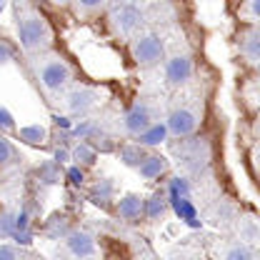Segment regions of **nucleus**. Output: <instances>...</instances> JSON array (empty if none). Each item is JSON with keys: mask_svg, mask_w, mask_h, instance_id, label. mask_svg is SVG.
Here are the masks:
<instances>
[{"mask_svg": "<svg viewBox=\"0 0 260 260\" xmlns=\"http://www.w3.org/2000/svg\"><path fill=\"white\" fill-rule=\"evenodd\" d=\"M143 158H145V148H140V145H125V148H120V160H123V165H128V168L138 170V165L143 162Z\"/></svg>", "mask_w": 260, "mask_h": 260, "instance_id": "nucleus-18", "label": "nucleus"}, {"mask_svg": "<svg viewBox=\"0 0 260 260\" xmlns=\"http://www.w3.org/2000/svg\"><path fill=\"white\" fill-rule=\"evenodd\" d=\"M32 70H35L38 83L48 93H60L65 85L70 83V78H73L70 63L65 60L63 55H58V53H40L32 60Z\"/></svg>", "mask_w": 260, "mask_h": 260, "instance_id": "nucleus-2", "label": "nucleus"}, {"mask_svg": "<svg viewBox=\"0 0 260 260\" xmlns=\"http://www.w3.org/2000/svg\"><path fill=\"white\" fill-rule=\"evenodd\" d=\"M15 158V150H13V145L0 135V165H8V162Z\"/></svg>", "mask_w": 260, "mask_h": 260, "instance_id": "nucleus-23", "label": "nucleus"}, {"mask_svg": "<svg viewBox=\"0 0 260 260\" xmlns=\"http://www.w3.org/2000/svg\"><path fill=\"white\" fill-rule=\"evenodd\" d=\"M70 158L75 162H80V165H93L98 155H95V148H90L88 143H78V145L73 148Z\"/></svg>", "mask_w": 260, "mask_h": 260, "instance_id": "nucleus-19", "label": "nucleus"}, {"mask_svg": "<svg viewBox=\"0 0 260 260\" xmlns=\"http://www.w3.org/2000/svg\"><path fill=\"white\" fill-rule=\"evenodd\" d=\"M165 140H168L165 123H153L145 133L138 135V143H135V145H140V148H155V145H160V143H165Z\"/></svg>", "mask_w": 260, "mask_h": 260, "instance_id": "nucleus-14", "label": "nucleus"}, {"mask_svg": "<svg viewBox=\"0 0 260 260\" xmlns=\"http://www.w3.org/2000/svg\"><path fill=\"white\" fill-rule=\"evenodd\" d=\"M103 8H105L103 0H80V3H75L78 13H95V10H103Z\"/></svg>", "mask_w": 260, "mask_h": 260, "instance_id": "nucleus-21", "label": "nucleus"}, {"mask_svg": "<svg viewBox=\"0 0 260 260\" xmlns=\"http://www.w3.org/2000/svg\"><path fill=\"white\" fill-rule=\"evenodd\" d=\"M238 238H240L238 243H243V245L255 250V245L260 240V225H258V218L253 213H248V215H243L238 220Z\"/></svg>", "mask_w": 260, "mask_h": 260, "instance_id": "nucleus-11", "label": "nucleus"}, {"mask_svg": "<svg viewBox=\"0 0 260 260\" xmlns=\"http://www.w3.org/2000/svg\"><path fill=\"white\" fill-rule=\"evenodd\" d=\"M0 260H25L20 255V250L10 248V245H0Z\"/></svg>", "mask_w": 260, "mask_h": 260, "instance_id": "nucleus-25", "label": "nucleus"}, {"mask_svg": "<svg viewBox=\"0 0 260 260\" xmlns=\"http://www.w3.org/2000/svg\"><path fill=\"white\" fill-rule=\"evenodd\" d=\"M165 210H168V200H165L162 193L150 195V198L145 200V205H143V215H145L148 220H160L162 215H165Z\"/></svg>", "mask_w": 260, "mask_h": 260, "instance_id": "nucleus-15", "label": "nucleus"}, {"mask_svg": "<svg viewBox=\"0 0 260 260\" xmlns=\"http://www.w3.org/2000/svg\"><path fill=\"white\" fill-rule=\"evenodd\" d=\"M143 23H145V15H143V10L138 5H133V3H115V5H110V25H113V30L118 35L130 38V35H135L140 30Z\"/></svg>", "mask_w": 260, "mask_h": 260, "instance_id": "nucleus-4", "label": "nucleus"}, {"mask_svg": "<svg viewBox=\"0 0 260 260\" xmlns=\"http://www.w3.org/2000/svg\"><path fill=\"white\" fill-rule=\"evenodd\" d=\"M162 53H165V43L158 32H140L130 43V55L140 68H150V65L160 63Z\"/></svg>", "mask_w": 260, "mask_h": 260, "instance_id": "nucleus-3", "label": "nucleus"}, {"mask_svg": "<svg viewBox=\"0 0 260 260\" xmlns=\"http://www.w3.org/2000/svg\"><path fill=\"white\" fill-rule=\"evenodd\" d=\"M150 125H153V110H150V105L145 100L133 103L128 110H125V115H123V130L128 135L138 138L140 133H145Z\"/></svg>", "mask_w": 260, "mask_h": 260, "instance_id": "nucleus-6", "label": "nucleus"}, {"mask_svg": "<svg viewBox=\"0 0 260 260\" xmlns=\"http://www.w3.org/2000/svg\"><path fill=\"white\" fill-rule=\"evenodd\" d=\"M15 30L18 40L25 53H45L53 45V30L43 13H38L30 5H18L15 15Z\"/></svg>", "mask_w": 260, "mask_h": 260, "instance_id": "nucleus-1", "label": "nucleus"}, {"mask_svg": "<svg viewBox=\"0 0 260 260\" xmlns=\"http://www.w3.org/2000/svg\"><path fill=\"white\" fill-rule=\"evenodd\" d=\"M5 8H8V3H5V0H0V13H3Z\"/></svg>", "mask_w": 260, "mask_h": 260, "instance_id": "nucleus-32", "label": "nucleus"}, {"mask_svg": "<svg viewBox=\"0 0 260 260\" xmlns=\"http://www.w3.org/2000/svg\"><path fill=\"white\" fill-rule=\"evenodd\" d=\"M18 135H20V140H25L30 145H45L48 143V130L43 125H25V128L18 130Z\"/></svg>", "mask_w": 260, "mask_h": 260, "instance_id": "nucleus-17", "label": "nucleus"}, {"mask_svg": "<svg viewBox=\"0 0 260 260\" xmlns=\"http://www.w3.org/2000/svg\"><path fill=\"white\" fill-rule=\"evenodd\" d=\"M198 125H200V115L193 108H175V110H170V115L165 120V130L173 138H188L198 130Z\"/></svg>", "mask_w": 260, "mask_h": 260, "instance_id": "nucleus-5", "label": "nucleus"}, {"mask_svg": "<svg viewBox=\"0 0 260 260\" xmlns=\"http://www.w3.org/2000/svg\"><path fill=\"white\" fill-rule=\"evenodd\" d=\"M143 205H145V200L140 198V195H123L120 200H118V205H115V210H118V215L123 218V220H138L140 215H143Z\"/></svg>", "mask_w": 260, "mask_h": 260, "instance_id": "nucleus-13", "label": "nucleus"}, {"mask_svg": "<svg viewBox=\"0 0 260 260\" xmlns=\"http://www.w3.org/2000/svg\"><path fill=\"white\" fill-rule=\"evenodd\" d=\"M238 48H240L243 58H245L250 65L258 63V58H260V30L255 28V25H250L245 32H240V38H238Z\"/></svg>", "mask_w": 260, "mask_h": 260, "instance_id": "nucleus-10", "label": "nucleus"}, {"mask_svg": "<svg viewBox=\"0 0 260 260\" xmlns=\"http://www.w3.org/2000/svg\"><path fill=\"white\" fill-rule=\"evenodd\" d=\"M190 78H193V58H190V55L178 53V55H173V58L165 63V83H168L170 88H180V85H185Z\"/></svg>", "mask_w": 260, "mask_h": 260, "instance_id": "nucleus-8", "label": "nucleus"}, {"mask_svg": "<svg viewBox=\"0 0 260 260\" xmlns=\"http://www.w3.org/2000/svg\"><path fill=\"white\" fill-rule=\"evenodd\" d=\"M173 208H175V213L180 218H185L188 223H195V210L188 198H173Z\"/></svg>", "mask_w": 260, "mask_h": 260, "instance_id": "nucleus-20", "label": "nucleus"}, {"mask_svg": "<svg viewBox=\"0 0 260 260\" xmlns=\"http://www.w3.org/2000/svg\"><path fill=\"white\" fill-rule=\"evenodd\" d=\"M53 120H55L58 125H63V128H68V125H70V123H68V118H60V115H55Z\"/></svg>", "mask_w": 260, "mask_h": 260, "instance_id": "nucleus-30", "label": "nucleus"}, {"mask_svg": "<svg viewBox=\"0 0 260 260\" xmlns=\"http://www.w3.org/2000/svg\"><path fill=\"white\" fill-rule=\"evenodd\" d=\"M68 160H70V153L63 150V148H58V150H55V162L60 165V162H68Z\"/></svg>", "mask_w": 260, "mask_h": 260, "instance_id": "nucleus-29", "label": "nucleus"}, {"mask_svg": "<svg viewBox=\"0 0 260 260\" xmlns=\"http://www.w3.org/2000/svg\"><path fill=\"white\" fill-rule=\"evenodd\" d=\"M10 60H13V50H10V45L0 43V65L10 63Z\"/></svg>", "mask_w": 260, "mask_h": 260, "instance_id": "nucleus-26", "label": "nucleus"}, {"mask_svg": "<svg viewBox=\"0 0 260 260\" xmlns=\"http://www.w3.org/2000/svg\"><path fill=\"white\" fill-rule=\"evenodd\" d=\"M135 260H160V258H155L153 253H143V255H138Z\"/></svg>", "mask_w": 260, "mask_h": 260, "instance_id": "nucleus-31", "label": "nucleus"}, {"mask_svg": "<svg viewBox=\"0 0 260 260\" xmlns=\"http://www.w3.org/2000/svg\"><path fill=\"white\" fill-rule=\"evenodd\" d=\"M95 100H98V93L95 90H90V88H75V90H70L68 98H65L68 110H70V113H75V115L88 113V110L95 105Z\"/></svg>", "mask_w": 260, "mask_h": 260, "instance_id": "nucleus-9", "label": "nucleus"}, {"mask_svg": "<svg viewBox=\"0 0 260 260\" xmlns=\"http://www.w3.org/2000/svg\"><path fill=\"white\" fill-rule=\"evenodd\" d=\"M240 13H245L248 15V20L250 23H255L260 15V0H250V3H245L243 8H240Z\"/></svg>", "mask_w": 260, "mask_h": 260, "instance_id": "nucleus-24", "label": "nucleus"}, {"mask_svg": "<svg viewBox=\"0 0 260 260\" xmlns=\"http://www.w3.org/2000/svg\"><path fill=\"white\" fill-rule=\"evenodd\" d=\"M13 130H15V118L10 115V110L0 105V133H13Z\"/></svg>", "mask_w": 260, "mask_h": 260, "instance_id": "nucleus-22", "label": "nucleus"}, {"mask_svg": "<svg viewBox=\"0 0 260 260\" xmlns=\"http://www.w3.org/2000/svg\"><path fill=\"white\" fill-rule=\"evenodd\" d=\"M168 168H170L168 158H162V155H145L143 162L138 165V173L145 180H155V178H160V175L168 173Z\"/></svg>", "mask_w": 260, "mask_h": 260, "instance_id": "nucleus-12", "label": "nucleus"}, {"mask_svg": "<svg viewBox=\"0 0 260 260\" xmlns=\"http://www.w3.org/2000/svg\"><path fill=\"white\" fill-rule=\"evenodd\" d=\"M73 133H75L78 138H85V135H90V133H93V125H90V123H83V125H78Z\"/></svg>", "mask_w": 260, "mask_h": 260, "instance_id": "nucleus-28", "label": "nucleus"}, {"mask_svg": "<svg viewBox=\"0 0 260 260\" xmlns=\"http://www.w3.org/2000/svg\"><path fill=\"white\" fill-rule=\"evenodd\" d=\"M220 260H255V250L243 245V243H230L223 248Z\"/></svg>", "mask_w": 260, "mask_h": 260, "instance_id": "nucleus-16", "label": "nucleus"}, {"mask_svg": "<svg viewBox=\"0 0 260 260\" xmlns=\"http://www.w3.org/2000/svg\"><path fill=\"white\" fill-rule=\"evenodd\" d=\"M68 178H70V183H73V185H83V170L70 168V170H68Z\"/></svg>", "mask_w": 260, "mask_h": 260, "instance_id": "nucleus-27", "label": "nucleus"}, {"mask_svg": "<svg viewBox=\"0 0 260 260\" xmlns=\"http://www.w3.org/2000/svg\"><path fill=\"white\" fill-rule=\"evenodd\" d=\"M65 250L75 260H93L98 255L95 238L85 230H70L65 235Z\"/></svg>", "mask_w": 260, "mask_h": 260, "instance_id": "nucleus-7", "label": "nucleus"}]
</instances>
